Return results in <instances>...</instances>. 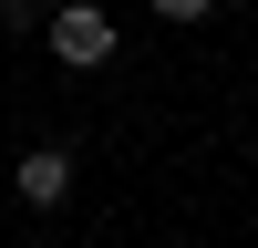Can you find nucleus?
<instances>
[{"label": "nucleus", "mask_w": 258, "mask_h": 248, "mask_svg": "<svg viewBox=\"0 0 258 248\" xmlns=\"http://www.w3.org/2000/svg\"><path fill=\"white\" fill-rule=\"evenodd\" d=\"M41 41H52V62H73V73H93V62H114V21H103L93 0H62V11L41 21Z\"/></svg>", "instance_id": "f257e3e1"}, {"label": "nucleus", "mask_w": 258, "mask_h": 248, "mask_svg": "<svg viewBox=\"0 0 258 248\" xmlns=\"http://www.w3.org/2000/svg\"><path fill=\"white\" fill-rule=\"evenodd\" d=\"M11 186H21L31 207H62V197H73V155H62V145H31V155L11 165Z\"/></svg>", "instance_id": "f03ea898"}, {"label": "nucleus", "mask_w": 258, "mask_h": 248, "mask_svg": "<svg viewBox=\"0 0 258 248\" xmlns=\"http://www.w3.org/2000/svg\"><path fill=\"white\" fill-rule=\"evenodd\" d=\"M155 11H165V21H207V0H155Z\"/></svg>", "instance_id": "7ed1b4c3"}]
</instances>
